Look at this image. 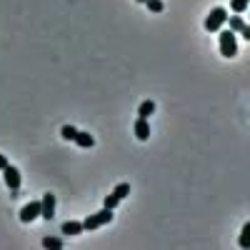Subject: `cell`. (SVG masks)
<instances>
[{
  "mask_svg": "<svg viewBox=\"0 0 250 250\" xmlns=\"http://www.w3.org/2000/svg\"><path fill=\"white\" fill-rule=\"evenodd\" d=\"M120 203V198H115L113 193L110 195H105V208H110V210H115V205Z\"/></svg>",
  "mask_w": 250,
  "mask_h": 250,
  "instance_id": "ac0fdd59",
  "label": "cell"
},
{
  "mask_svg": "<svg viewBox=\"0 0 250 250\" xmlns=\"http://www.w3.org/2000/svg\"><path fill=\"white\" fill-rule=\"evenodd\" d=\"M225 23H228V10H225V8H213L210 15L205 18V23H203V25H205L208 33H218Z\"/></svg>",
  "mask_w": 250,
  "mask_h": 250,
  "instance_id": "3957f363",
  "label": "cell"
},
{
  "mask_svg": "<svg viewBox=\"0 0 250 250\" xmlns=\"http://www.w3.org/2000/svg\"><path fill=\"white\" fill-rule=\"evenodd\" d=\"M35 218H40V200H33V203L23 205V210H20V220L23 223H33Z\"/></svg>",
  "mask_w": 250,
  "mask_h": 250,
  "instance_id": "8992f818",
  "label": "cell"
},
{
  "mask_svg": "<svg viewBox=\"0 0 250 250\" xmlns=\"http://www.w3.org/2000/svg\"><path fill=\"white\" fill-rule=\"evenodd\" d=\"M135 3H145V0H135Z\"/></svg>",
  "mask_w": 250,
  "mask_h": 250,
  "instance_id": "ffe728a7",
  "label": "cell"
},
{
  "mask_svg": "<svg viewBox=\"0 0 250 250\" xmlns=\"http://www.w3.org/2000/svg\"><path fill=\"white\" fill-rule=\"evenodd\" d=\"M240 248H250V223H245L240 230Z\"/></svg>",
  "mask_w": 250,
  "mask_h": 250,
  "instance_id": "4fadbf2b",
  "label": "cell"
},
{
  "mask_svg": "<svg viewBox=\"0 0 250 250\" xmlns=\"http://www.w3.org/2000/svg\"><path fill=\"white\" fill-rule=\"evenodd\" d=\"M220 33V55L223 58H235L238 55V43H235V33L233 30H218Z\"/></svg>",
  "mask_w": 250,
  "mask_h": 250,
  "instance_id": "7a4b0ae2",
  "label": "cell"
},
{
  "mask_svg": "<svg viewBox=\"0 0 250 250\" xmlns=\"http://www.w3.org/2000/svg\"><path fill=\"white\" fill-rule=\"evenodd\" d=\"M40 218L43 220H53L55 218V195L45 193L43 200H40Z\"/></svg>",
  "mask_w": 250,
  "mask_h": 250,
  "instance_id": "5b68a950",
  "label": "cell"
},
{
  "mask_svg": "<svg viewBox=\"0 0 250 250\" xmlns=\"http://www.w3.org/2000/svg\"><path fill=\"white\" fill-rule=\"evenodd\" d=\"M110 220H113V210L110 208H103V210L90 213L85 220H83V230H95V228H100V225H108Z\"/></svg>",
  "mask_w": 250,
  "mask_h": 250,
  "instance_id": "6da1fadb",
  "label": "cell"
},
{
  "mask_svg": "<svg viewBox=\"0 0 250 250\" xmlns=\"http://www.w3.org/2000/svg\"><path fill=\"white\" fill-rule=\"evenodd\" d=\"M73 140L80 145V148H93V145H95V138H93L90 133H83V130H78Z\"/></svg>",
  "mask_w": 250,
  "mask_h": 250,
  "instance_id": "30bf717a",
  "label": "cell"
},
{
  "mask_svg": "<svg viewBox=\"0 0 250 250\" xmlns=\"http://www.w3.org/2000/svg\"><path fill=\"white\" fill-rule=\"evenodd\" d=\"M3 178H5V185L10 188V193H18V188H20V170L15 168V165H5L3 168Z\"/></svg>",
  "mask_w": 250,
  "mask_h": 250,
  "instance_id": "277c9868",
  "label": "cell"
},
{
  "mask_svg": "<svg viewBox=\"0 0 250 250\" xmlns=\"http://www.w3.org/2000/svg\"><path fill=\"white\" fill-rule=\"evenodd\" d=\"M113 195L120 198V200H125V198L130 195V183H118V185H115V190H113Z\"/></svg>",
  "mask_w": 250,
  "mask_h": 250,
  "instance_id": "7c38bea8",
  "label": "cell"
},
{
  "mask_svg": "<svg viewBox=\"0 0 250 250\" xmlns=\"http://www.w3.org/2000/svg\"><path fill=\"white\" fill-rule=\"evenodd\" d=\"M230 30H233V33H240L245 40H250V25H245V20H243L240 15H233V18H230Z\"/></svg>",
  "mask_w": 250,
  "mask_h": 250,
  "instance_id": "ba28073f",
  "label": "cell"
},
{
  "mask_svg": "<svg viewBox=\"0 0 250 250\" xmlns=\"http://www.w3.org/2000/svg\"><path fill=\"white\" fill-rule=\"evenodd\" d=\"M145 5H148L150 13H160L163 10V0H145Z\"/></svg>",
  "mask_w": 250,
  "mask_h": 250,
  "instance_id": "e0dca14e",
  "label": "cell"
},
{
  "mask_svg": "<svg viewBox=\"0 0 250 250\" xmlns=\"http://www.w3.org/2000/svg\"><path fill=\"white\" fill-rule=\"evenodd\" d=\"M43 245H45V248H53V250H60V248H62V240H60V238H50V235H48V238L43 240Z\"/></svg>",
  "mask_w": 250,
  "mask_h": 250,
  "instance_id": "9a60e30c",
  "label": "cell"
},
{
  "mask_svg": "<svg viewBox=\"0 0 250 250\" xmlns=\"http://www.w3.org/2000/svg\"><path fill=\"white\" fill-rule=\"evenodd\" d=\"M5 165H8V158H5L3 153H0V170H3V168H5Z\"/></svg>",
  "mask_w": 250,
  "mask_h": 250,
  "instance_id": "d6986e66",
  "label": "cell"
},
{
  "mask_svg": "<svg viewBox=\"0 0 250 250\" xmlns=\"http://www.w3.org/2000/svg\"><path fill=\"white\" fill-rule=\"evenodd\" d=\"M155 113V103L153 100H143L140 108H138V118H150Z\"/></svg>",
  "mask_w": 250,
  "mask_h": 250,
  "instance_id": "8fae6325",
  "label": "cell"
},
{
  "mask_svg": "<svg viewBox=\"0 0 250 250\" xmlns=\"http://www.w3.org/2000/svg\"><path fill=\"white\" fill-rule=\"evenodd\" d=\"M75 133H78V128H73V125H62V128H60V135L65 138V140H73Z\"/></svg>",
  "mask_w": 250,
  "mask_h": 250,
  "instance_id": "5bb4252c",
  "label": "cell"
},
{
  "mask_svg": "<svg viewBox=\"0 0 250 250\" xmlns=\"http://www.w3.org/2000/svg\"><path fill=\"white\" fill-rule=\"evenodd\" d=\"M248 3H250V0H233V3H230V8H233V13H245Z\"/></svg>",
  "mask_w": 250,
  "mask_h": 250,
  "instance_id": "2e32d148",
  "label": "cell"
},
{
  "mask_svg": "<svg viewBox=\"0 0 250 250\" xmlns=\"http://www.w3.org/2000/svg\"><path fill=\"white\" fill-rule=\"evenodd\" d=\"M60 233H65V235H80V233H83V223H78V220H68V223H62Z\"/></svg>",
  "mask_w": 250,
  "mask_h": 250,
  "instance_id": "9c48e42d",
  "label": "cell"
},
{
  "mask_svg": "<svg viewBox=\"0 0 250 250\" xmlns=\"http://www.w3.org/2000/svg\"><path fill=\"white\" fill-rule=\"evenodd\" d=\"M133 130H135L138 140H148L150 138V123H148V118H138L135 125H133Z\"/></svg>",
  "mask_w": 250,
  "mask_h": 250,
  "instance_id": "52a82bcc",
  "label": "cell"
}]
</instances>
